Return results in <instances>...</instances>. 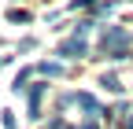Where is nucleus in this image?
I'll use <instances>...</instances> for the list:
<instances>
[{"label": "nucleus", "mask_w": 133, "mask_h": 129, "mask_svg": "<svg viewBox=\"0 0 133 129\" xmlns=\"http://www.w3.org/2000/svg\"><path fill=\"white\" fill-rule=\"evenodd\" d=\"M126 48H129V30H122V26H107L104 37H100V52L111 55V59H122Z\"/></svg>", "instance_id": "nucleus-1"}, {"label": "nucleus", "mask_w": 133, "mask_h": 129, "mask_svg": "<svg viewBox=\"0 0 133 129\" xmlns=\"http://www.w3.org/2000/svg\"><path fill=\"white\" fill-rule=\"evenodd\" d=\"M59 55H63V59H81V55H85V37L74 33L70 41H63V44H59Z\"/></svg>", "instance_id": "nucleus-2"}, {"label": "nucleus", "mask_w": 133, "mask_h": 129, "mask_svg": "<svg viewBox=\"0 0 133 129\" xmlns=\"http://www.w3.org/2000/svg\"><path fill=\"white\" fill-rule=\"evenodd\" d=\"M70 100H74L81 111H89V114H100V103H96V96H89V92H74Z\"/></svg>", "instance_id": "nucleus-3"}, {"label": "nucleus", "mask_w": 133, "mask_h": 129, "mask_svg": "<svg viewBox=\"0 0 133 129\" xmlns=\"http://www.w3.org/2000/svg\"><path fill=\"white\" fill-rule=\"evenodd\" d=\"M41 92H44V85H33L30 89V114L33 118H41Z\"/></svg>", "instance_id": "nucleus-4"}, {"label": "nucleus", "mask_w": 133, "mask_h": 129, "mask_svg": "<svg viewBox=\"0 0 133 129\" xmlns=\"http://www.w3.org/2000/svg\"><path fill=\"white\" fill-rule=\"evenodd\" d=\"M37 74H44V77H59V74H63V67H59V63H41Z\"/></svg>", "instance_id": "nucleus-5"}, {"label": "nucleus", "mask_w": 133, "mask_h": 129, "mask_svg": "<svg viewBox=\"0 0 133 129\" xmlns=\"http://www.w3.org/2000/svg\"><path fill=\"white\" fill-rule=\"evenodd\" d=\"M100 85H107L111 92H122V85H118V77H115V74H104V81H100Z\"/></svg>", "instance_id": "nucleus-6"}, {"label": "nucleus", "mask_w": 133, "mask_h": 129, "mask_svg": "<svg viewBox=\"0 0 133 129\" xmlns=\"http://www.w3.org/2000/svg\"><path fill=\"white\" fill-rule=\"evenodd\" d=\"M8 19H11V22H30V11H19V8H15Z\"/></svg>", "instance_id": "nucleus-7"}, {"label": "nucleus", "mask_w": 133, "mask_h": 129, "mask_svg": "<svg viewBox=\"0 0 133 129\" xmlns=\"http://www.w3.org/2000/svg\"><path fill=\"white\" fill-rule=\"evenodd\" d=\"M26 77H30V70H19V74H15V92L26 89Z\"/></svg>", "instance_id": "nucleus-8"}, {"label": "nucleus", "mask_w": 133, "mask_h": 129, "mask_svg": "<svg viewBox=\"0 0 133 129\" xmlns=\"http://www.w3.org/2000/svg\"><path fill=\"white\" fill-rule=\"evenodd\" d=\"M48 129H66V122H63V118H52V122H48Z\"/></svg>", "instance_id": "nucleus-9"}, {"label": "nucleus", "mask_w": 133, "mask_h": 129, "mask_svg": "<svg viewBox=\"0 0 133 129\" xmlns=\"http://www.w3.org/2000/svg\"><path fill=\"white\" fill-rule=\"evenodd\" d=\"M92 4V0H74V8H89Z\"/></svg>", "instance_id": "nucleus-10"}, {"label": "nucleus", "mask_w": 133, "mask_h": 129, "mask_svg": "<svg viewBox=\"0 0 133 129\" xmlns=\"http://www.w3.org/2000/svg\"><path fill=\"white\" fill-rule=\"evenodd\" d=\"M78 129H100V125L96 122H85V125H78Z\"/></svg>", "instance_id": "nucleus-11"}, {"label": "nucleus", "mask_w": 133, "mask_h": 129, "mask_svg": "<svg viewBox=\"0 0 133 129\" xmlns=\"http://www.w3.org/2000/svg\"><path fill=\"white\" fill-rule=\"evenodd\" d=\"M129 129H133V118H129Z\"/></svg>", "instance_id": "nucleus-12"}, {"label": "nucleus", "mask_w": 133, "mask_h": 129, "mask_svg": "<svg viewBox=\"0 0 133 129\" xmlns=\"http://www.w3.org/2000/svg\"><path fill=\"white\" fill-rule=\"evenodd\" d=\"M0 63H4V59H0Z\"/></svg>", "instance_id": "nucleus-13"}]
</instances>
